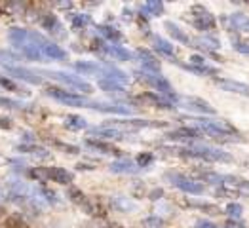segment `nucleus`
<instances>
[{"label":"nucleus","mask_w":249,"mask_h":228,"mask_svg":"<svg viewBox=\"0 0 249 228\" xmlns=\"http://www.w3.org/2000/svg\"><path fill=\"white\" fill-rule=\"evenodd\" d=\"M181 156L185 158H192V160H202V162H213V164H221V162H230L232 156L229 152L221 150V148H215V146L208 145H198V143H192V145L185 146V148H179L177 150Z\"/></svg>","instance_id":"f257e3e1"},{"label":"nucleus","mask_w":249,"mask_h":228,"mask_svg":"<svg viewBox=\"0 0 249 228\" xmlns=\"http://www.w3.org/2000/svg\"><path fill=\"white\" fill-rule=\"evenodd\" d=\"M192 127L200 129L202 133H208L213 137H230L236 135V127L232 124H229L227 120H215V118H190L188 120Z\"/></svg>","instance_id":"f03ea898"},{"label":"nucleus","mask_w":249,"mask_h":228,"mask_svg":"<svg viewBox=\"0 0 249 228\" xmlns=\"http://www.w3.org/2000/svg\"><path fill=\"white\" fill-rule=\"evenodd\" d=\"M38 74H42V76H50V78H53V80H57V82L67 84V86L72 88L74 91H82V93H91V91H93L91 84L82 80L80 76L69 74V72H61V70H40Z\"/></svg>","instance_id":"7ed1b4c3"},{"label":"nucleus","mask_w":249,"mask_h":228,"mask_svg":"<svg viewBox=\"0 0 249 228\" xmlns=\"http://www.w3.org/2000/svg\"><path fill=\"white\" fill-rule=\"evenodd\" d=\"M46 93L50 97H53L55 101H59L63 105H69V106H86L89 105V99L84 97L82 93H76V91H67V89H61V88H48Z\"/></svg>","instance_id":"20e7f679"},{"label":"nucleus","mask_w":249,"mask_h":228,"mask_svg":"<svg viewBox=\"0 0 249 228\" xmlns=\"http://www.w3.org/2000/svg\"><path fill=\"white\" fill-rule=\"evenodd\" d=\"M166 181H169L173 187L183 190V192H187V194H196V196H198V194L204 192V185H202L200 181L190 179V177L183 175V173H167Z\"/></svg>","instance_id":"39448f33"},{"label":"nucleus","mask_w":249,"mask_h":228,"mask_svg":"<svg viewBox=\"0 0 249 228\" xmlns=\"http://www.w3.org/2000/svg\"><path fill=\"white\" fill-rule=\"evenodd\" d=\"M190 12H192V23H194V27H196L198 31H213V29L217 27L215 18L211 16V12L206 10L204 6L196 4V6H192Z\"/></svg>","instance_id":"423d86ee"},{"label":"nucleus","mask_w":249,"mask_h":228,"mask_svg":"<svg viewBox=\"0 0 249 228\" xmlns=\"http://www.w3.org/2000/svg\"><path fill=\"white\" fill-rule=\"evenodd\" d=\"M166 122H152V120H139V118H127V120H112L110 127H116L120 131H137L143 127H164Z\"/></svg>","instance_id":"0eeeda50"},{"label":"nucleus","mask_w":249,"mask_h":228,"mask_svg":"<svg viewBox=\"0 0 249 228\" xmlns=\"http://www.w3.org/2000/svg\"><path fill=\"white\" fill-rule=\"evenodd\" d=\"M88 135L91 139H99V141H118L124 139V131L110 127V125H99V127H89Z\"/></svg>","instance_id":"6e6552de"},{"label":"nucleus","mask_w":249,"mask_h":228,"mask_svg":"<svg viewBox=\"0 0 249 228\" xmlns=\"http://www.w3.org/2000/svg\"><path fill=\"white\" fill-rule=\"evenodd\" d=\"M179 105L188 108V110H192V112H198V114L213 116V114L217 112L208 101H204V99H200V97H181V99H179Z\"/></svg>","instance_id":"1a4fd4ad"},{"label":"nucleus","mask_w":249,"mask_h":228,"mask_svg":"<svg viewBox=\"0 0 249 228\" xmlns=\"http://www.w3.org/2000/svg\"><path fill=\"white\" fill-rule=\"evenodd\" d=\"M95 44L99 46L101 52H105L107 55H110V57H114V59H118V61H129V59L133 57V53H131L129 50H125L124 46H118V44H107V42H103V40H97Z\"/></svg>","instance_id":"9d476101"},{"label":"nucleus","mask_w":249,"mask_h":228,"mask_svg":"<svg viewBox=\"0 0 249 228\" xmlns=\"http://www.w3.org/2000/svg\"><path fill=\"white\" fill-rule=\"evenodd\" d=\"M6 72H8L12 78H19L23 82H29V84H33V86L42 84V78L38 76V72L27 69V67H19V65H18V67H8Z\"/></svg>","instance_id":"9b49d317"},{"label":"nucleus","mask_w":249,"mask_h":228,"mask_svg":"<svg viewBox=\"0 0 249 228\" xmlns=\"http://www.w3.org/2000/svg\"><path fill=\"white\" fill-rule=\"evenodd\" d=\"M215 86H219L223 91L249 97V84L238 82V80H232V78H215Z\"/></svg>","instance_id":"f8f14e48"},{"label":"nucleus","mask_w":249,"mask_h":228,"mask_svg":"<svg viewBox=\"0 0 249 228\" xmlns=\"http://www.w3.org/2000/svg\"><path fill=\"white\" fill-rule=\"evenodd\" d=\"M185 69L190 72H196V74H209V76H215L217 74V69L213 65H209L202 55H192L190 57V65H185Z\"/></svg>","instance_id":"ddd939ff"},{"label":"nucleus","mask_w":249,"mask_h":228,"mask_svg":"<svg viewBox=\"0 0 249 228\" xmlns=\"http://www.w3.org/2000/svg\"><path fill=\"white\" fill-rule=\"evenodd\" d=\"M202 137H204V133L196 127H179V129L167 133V139H171V141H190V145L194 141H200Z\"/></svg>","instance_id":"4468645a"},{"label":"nucleus","mask_w":249,"mask_h":228,"mask_svg":"<svg viewBox=\"0 0 249 228\" xmlns=\"http://www.w3.org/2000/svg\"><path fill=\"white\" fill-rule=\"evenodd\" d=\"M135 55L139 57V61H141V67H143V70L146 72H154V74H160V61L148 52L145 48H139L137 52H135Z\"/></svg>","instance_id":"2eb2a0df"},{"label":"nucleus","mask_w":249,"mask_h":228,"mask_svg":"<svg viewBox=\"0 0 249 228\" xmlns=\"http://www.w3.org/2000/svg\"><path fill=\"white\" fill-rule=\"evenodd\" d=\"M46 171H48V181L59 183V185H65V187H69L74 181V175L65 167H46Z\"/></svg>","instance_id":"dca6fc26"},{"label":"nucleus","mask_w":249,"mask_h":228,"mask_svg":"<svg viewBox=\"0 0 249 228\" xmlns=\"http://www.w3.org/2000/svg\"><path fill=\"white\" fill-rule=\"evenodd\" d=\"M88 108H93V110H99V112H112V114H131L129 106L112 103H99V101H89Z\"/></svg>","instance_id":"f3484780"},{"label":"nucleus","mask_w":249,"mask_h":228,"mask_svg":"<svg viewBox=\"0 0 249 228\" xmlns=\"http://www.w3.org/2000/svg\"><path fill=\"white\" fill-rule=\"evenodd\" d=\"M40 25L55 36H65V29H63L61 21L57 19L53 14H44L40 18Z\"/></svg>","instance_id":"a211bd4d"},{"label":"nucleus","mask_w":249,"mask_h":228,"mask_svg":"<svg viewBox=\"0 0 249 228\" xmlns=\"http://www.w3.org/2000/svg\"><path fill=\"white\" fill-rule=\"evenodd\" d=\"M108 169L112 171V173H120V175H133V173H137L141 167L137 166L135 162H131V160H125V158H120V160H116V162H112Z\"/></svg>","instance_id":"6ab92c4d"},{"label":"nucleus","mask_w":249,"mask_h":228,"mask_svg":"<svg viewBox=\"0 0 249 228\" xmlns=\"http://www.w3.org/2000/svg\"><path fill=\"white\" fill-rule=\"evenodd\" d=\"M86 146L91 148V150H95V152H101V154H114V156H120V154H122L116 146H112L110 143L99 141V139H91V137L86 139Z\"/></svg>","instance_id":"aec40b11"},{"label":"nucleus","mask_w":249,"mask_h":228,"mask_svg":"<svg viewBox=\"0 0 249 228\" xmlns=\"http://www.w3.org/2000/svg\"><path fill=\"white\" fill-rule=\"evenodd\" d=\"M101 76L108 78V80H114V82H118V84L129 82V76L125 74L122 69H118V67H114V65H103Z\"/></svg>","instance_id":"412c9836"},{"label":"nucleus","mask_w":249,"mask_h":228,"mask_svg":"<svg viewBox=\"0 0 249 228\" xmlns=\"http://www.w3.org/2000/svg\"><path fill=\"white\" fill-rule=\"evenodd\" d=\"M229 23H230V29H232V31H238V33H249V16L242 14V12L230 14Z\"/></svg>","instance_id":"4be33fe9"},{"label":"nucleus","mask_w":249,"mask_h":228,"mask_svg":"<svg viewBox=\"0 0 249 228\" xmlns=\"http://www.w3.org/2000/svg\"><path fill=\"white\" fill-rule=\"evenodd\" d=\"M8 40L14 44V48H21L23 44L31 42L29 31H25V29H21V27H12V29L8 31Z\"/></svg>","instance_id":"5701e85b"},{"label":"nucleus","mask_w":249,"mask_h":228,"mask_svg":"<svg viewBox=\"0 0 249 228\" xmlns=\"http://www.w3.org/2000/svg\"><path fill=\"white\" fill-rule=\"evenodd\" d=\"M192 44H194V48L204 50V52H215V50H219V48H221V42L217 40L215 36H208V35L194 38Z\"/></svg>","instance_id":"b1692460"},{"label":"nucleus","mask_w":249,"mask_h":228,"mask_svg":"<svg viewBox=\"0 0 249 228\" xmlns=\"http://www.w3.org/2000/svg\"><path fill=\"white\" fill-rule=\"evenodd\" d=\"M139 12H141L143 18H158L164 12V4L158 2V0H148L145 6H141Z\"/></svg>","instance_id":"393cba45"},{"label":"nucleus","mask_w":249,"mask_h":228,"mask_svg":"<svg viewBox=\"0 0 249 228\" xmlns=\"http://www.w3.org/2000/svg\"><path fill=\"white\" fill-rule=\"evenodd\" d=\"M152 44H154V50L166 57H175V48L171 42H167L162 36H152Z\"/></svg>","instance_id":"a878e982"},{"label":"nucleus","mask_w":249,"mask_h":228,"mask_svg":"<svg viewBox=\"0 0 249 228\" xmlns=\"http://www.w3.org/2000/svg\"><path fill=\"white\" fill-rule=\"evenodd\" d=\"M97 33L108 40V44H118V42L122 40V33L118 31V29H114V27H110V25H97Z\"/></svg>","instance_id":"bb28decb"},{"label":"nucleus","mask_w":249,"mask_h":228,"mask_svg":"<svg viewBox=\"0 0 249 228\" xmlns=\"http://www.w3.org/2000/svg\"><path fill=\"white\" fill-rule=\"evenodd\" d=\"M74 70L82 72V74H101L103 72V65L95 61H76L74 63Z\"/></svg>","instance_id":"cd10ccee"},{"label":"nucleus","mask_w":249,"mask_h":228,"mask_svg":"<svg viewBox=\"0 0 249 228\" xmlns=\"http://www.w3.org/2000/svg\"><path fill=\"white\" fill-rule=\"evenodd\" d=\"M21 52V57H25V59H29V61H40L42 57V52L33 44V42H27V44H23L21 48H18Z\"/></svg>","instance_id":"c85d7f7f"},{"label":"nucleus","mask_w":249,"mask_h":228,"mask_svg":"<svg viewBox=\"0 0 249 228\" xmlns=\"http://www.w3.org/2000/svg\"><path fill=\"white\" fill-rule=\"evenodd\" d=\"M164 27L167 29V33H169V35H171L175 40L181 42V44H187V46H188V44L192 42L190 38H188L187 33H183V29H181L177 23H173V21H166V23H164Z\"/></svg>","instance_id":"c756f323"},{"label":"nucleus","mask_w":249,"mask_h":228,"mask_svg":"<svg viewBox=\"0 0 249 228\" xmlns=\"http://www.w3.org/2000/svg\"><path fill=\"white\" fill-rule=\"evenodd\" d=\"M63 125H65L67 129H71V131H80V129H86V127H88V122H86V118L78 116V114H69V116H65Z\"/></svg>","instance_id":"7c9ffc66"},{"label":"nucleus","mask_w":249,"mask_h":228,"mask_svg":"<svg viewBox=\"0 0 249 228\" xmlns=\"http://www.w3.org/2000/svg\"><path fill=\"white\" fill-rule=\"evenodd\" d=\"M23 57H21L19 53H14V52H10V50H0V65L4 67V69H8V67H18V63L21 61Z\"/></svg>","instance_id":"2f4dec72"},{"label":"nucleus","mask_w":249,"mask_h":228,"mask_svg":"<svg viewBox=\"0 0 249 228\" xmlns=\"http://www.w3.org/2000/svg\"><path fill=\"white\" fill-rule=\"evenodd\" d=\"M18 150L25 152V154H31V156H36V158H50V152L46 148H42V146L35 145V143H31V145H18Z\"/></svg>","instance_id":"473e14b6"},{"label":"nucleus","mask_w":249,"mask_h":228,"mask_svg":"<svg viewBox=\"0 0 249 228\" xmlns=\"http://www.w3.org/2000/svg\"><path fill=\"white\" fill-rule=\"evenodd\" d=\"M97 86H99L103 91H107V93H124L125 91L122 84L114 82V80H108V78H99Z\"/></svg>","instance_id":"72a5a7b5"},{"label":"nucleus","mask_w":249,"mask_h":228,"mask_svg":"<svg viewBox=\"0 0 249 228\" xmlns=\"http://www.w3.org/2000/svg\"><path fill=\"white\" fill-rule=\"evenodd\" d=\"M67 196L71 198V202L72 204H76V206H80V208H84L88 202H89V198L84 194L82 190H78V188H69V192H67Z\"/></svg>","instance_id":"f704fd0d"},{"label":"nucleus","mask_w":249,"mask_h":228,"mask_svg":"<svg viewBox=\"0 0 249 228\" xmlns=\"http://www.w3.org/2000/svg\"><path fill=\"white\" fill-rule=\"evenodd\" d=\"M146 99L152 101V103L156 105V106H160V108H175L173 103L167 99L166 95H162V93H146Z\"/></svg>","instance_id":"c9c22d12"},{"label":"nucleus","mask_w":249,"mask_h":228,"mask_svg":"<svg viewBox=\"0 0 249 228\" xmlns=\"http://www.w3.org/2000/svg\"><path fill=\"white\" fill-rule=\"evenodd\" d=\"M110 206L116 211H129V209H133V204L127 198H124V196H112L110 198Z\"/></svg>","instance_id":"e433bc0d"},{"label":"nucleus","mask_w":249,"mask_h":228,"mask_svg":"<svg viewBox=\"0 0 249 228\" xmlns=\"http://www.w3.org/2000/svg\"><path fill=\"white\" fill-rule=\"evenodd\" d=\"M71 23H72L74 29H84V27H88L91 23V18L88 14H72L71 16Z\"/></svg>","instance_id":"4c0bfd02"},{"label":"nucleus","mask_w":249,"mask_h":228,"mask_svg":"<svg viewBox=\"0 0 249 228\" xmlns=\"http://www.w3.org/2000/svg\"><path fill=\"white\" fill-rule=\"evenodd\" d=\"M225 211H227V215H229L230 219L240 221V219H242V213H244V208H242L240 204H234V202H232V204H229V206H227V209H225Z\"/></svg>","instance_id":"58836bf2"},{"label":"nucleus","mask_w":249,"mask_h":228,"mask_svg":"<svg viewBox=\"0 0 249 228\" xmlns=\"http://www.w3.org/2000/svg\"><path fill=\"white\" fill-rule=\"evenodd\" d=\"M141 225H143V228H164V221L156 215H150V217H145L141 221Z\"/></svg>","instance_id":"ea45409f"},{"label":"nucleus","mask_w":249,"mask_h":228,"mask_svg":"<svg viewBox=\"0 0 249 228\" xmlns=\"http://www.w3.org/2000/svg\"><path fill=\"white\" fill-rule=\"evenodd\" d=\"M29 177H31L33 181L44 183V181H48V171H46V167H35V169L29 171Z\"/></svg>","instance_id":"a19ab883"},{"label":"nucleus","mask_w":249,"mask_h":228,"mask_svg":"<svg viewBox=\"0 0 249 228\" xmlns=\"http://www.w3.org/2000/svg\"><path fill=\"white\" fill-rule=\"evenodd\" d=\"M154 162V154L152 152H141L137 158H135V164L139 167H148Z\"/></svg>","instance_id":"79ce46f5"},{"label":"nucleus","mask_w":249,"mask_h":228,"mask_svg":"<svg viewBox=\"0 0 249 228\" xmlns=\"http://www.w3.org/2000/svg\"><path fill=\"white\" fill-rule=\"evenodd\" d=\"M38 192H40L42 200H46V202H50V204H55V202H57V194H55L53 190H50L48 187H40Z\"/></svg>","instance_id":"37998d69"},{"label":"nucleus","mask_w":249,"mask_h":228,"mask_svg":"<svg viewBox=\"0 0 249 228\" xmlns=\"http://www.w3.org/2000/svg\"><path fill=\"white\" fill-rule=\"evenodd\" d=\"M0 86L2 88H6V89H12V91H19V93H25L23 89H21V86L14 82V80H10L8 76H0Z\"/></svg>","instance_id":"c03bdc74"},{"label":"nucleus","mask_w":249,"mask_h":228,"mask_svg":"<svg viewBox=\"0 0 249 228\" xmlns=\"http://www.w3.org/2000/svg\"><path fill=\"white\" fill-rule=\"evenodd\" d=\"M0 106H4V108H23L25 103L16 101V99H10V97H0Z\"/></svg>","instance_id":"a18cd8bd"},{"label":"nucleus","mask_w":249,"mask_h":228,"mask_svg":"<svg viewBox=\"0 0 249 228\" xmlns=\"http://www.w3.org/2000/svg\"><path fill=\"white\" fill-rule=\"evenodd\" d=\"M232 48L236 50V52H240V53H244V55H249V40H232Z\"/></svg>","instance_id":"49530a36"},{"label":"nucleus","mask_w":249,"mask_h":228,"mask_svg":"<svg viewBox=\"0 0 249 228\" xmlns=\"http://www.w3.org/2000/svg\"><path fill=\"white\" fill-rule=\"evenodd\" d=\"M215 194H217V196H225V198H238V190H234V188L221 187L215 190Z\"/></svg>","instance_id":"de8ad7c7"},{"label":"nucleus","mask_w":249,"mask_h":228,"mask_svg":"<svg viewBox=\"0 0 249 228\" xmlns=\"http://www.w3.org/2000/svg\"><path fill=\"white\" fill-rule=\"evenodd\" d=\"M55 146L57 148H61V150H65L67 154H78L80 152V148L74 145H67V143H61V141H55Z\"/></svg>","instance_id":"09e8293b"},{"label":"nucleus","mask_w":249,"mask_h":228,"mask_svg":"<svg viewBox=\"0 0 249 228\" xmlns=\"http://www.w3.org/2000/svg\"><path fill=\"white\" fill-rule=\"evenodd\" d=\"M14 122L8 118V116H0V129H12Z\"/></svg>","instance_id":"8fccbe9b"},{"label":"nucleus","mask_w":249,"mask_h":228,"mask_svg":"<svg viewBox=\"0 0 249 228\" xmlns=\"http://www.w3.org/2000/svg\"><path fill=\"white\" fill-rule=\"evenodd\" d=\"M164 196V190L162 188H154L150 194H148V200H152V202H156V200H160Z\"/></svg>","instance_id":"3c124183"},{"label":"nucleus","mask_w":249,"mask_h":228,"mask_svg":"<svg viewBox=\"0 0 249 228\" xmlns=\"http://www.w3.org/2000/svg\"><path fill=\"white\" fill-rule=\"evenodd\" d=\"M225 228H246L240 221H234V219H229L227 223H225Z\"/></svg>","instance_id":"603ef678"},{"label":"nucleus","mask_w":249,"mask_h":228,"mask_svg":"<svg viewBox=\"0 0 249 228\" xmlns=\"http://www.w3.org/2000/svg\"><path fill=\"white\" fill-rule=\"evenodd\" d=\"M196 228H219V227L213 225V223H209V221H198V223H196Z\"/></svg>","instance_id":"864d4df0"},{"label":"nucleus","mask_w":249,"mask_h":228,"mask_svg":"<svg viewBox=\"0 0 249 228\" xmlns=\"http://www.w3.org/2000/svg\"><path fill=\"white\" fill-rule=\"evenodd\" d=\"M78 169H80V171H88V169H89V171H91V169H95V167L91 166V164H89V166H88V164H78Z\"/></svg>","instance_id":"5fc2aeb1"},{"label":"nucleus","mask_w":249,"mask_h":228,"mask_svg":"<svg viewBox=\"0 0 249 228\" xmlns=\"http://www.w3.org/2000/svg\"><path fill=\"white\" fill-rule=\"evenodd\" d=\"M107 228H122V227H118V225H108Z\"/></svg>","instance_id":"6e6d98bb"}]
</instances>
